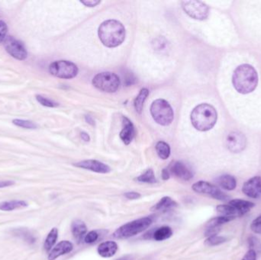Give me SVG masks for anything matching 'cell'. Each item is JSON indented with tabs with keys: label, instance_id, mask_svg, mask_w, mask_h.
<instances>
[{
	"label": "cell",
	"instance_id": "obj_28",
	"mask_svg": "<svg viewBox=\"0 0 261 260\" xmlns=\"http://www.w3.org/2000/svg\"><path fill=\"white\" fill-rule=\"evenodd\" d=\"M135 180L140 183H151V184L156 183L158 182L152 169H148L143 174H141V176L137 177Z\"/></svg>",
	"mask_w": 261,
	"mask_h": 260
},
{
	"label": "cell",
	"instance_id": "obj_37",
	"mask_svg": "<svg viewBox=\"0 0 261 260\" xmlns=\"http://www.w3.org/2000/svg\"><path fill=\"white\" fill-rule=\"evenodd\" d=\"M136 77L132 72H127L126 76L125 77V83L126 86H132L136 82Z\"/></svg>",
	"mask_w": 261,
	"mask_h": 260
},
{
	"label": "cell",
	"instance_id": "obj_19",
	"mask_svg": "<svg viewBox=\"0 0 261 260\" xmlns=\"http://www.w3.org/2000/svg\"><path fill=\"white\" fill-rule=\"evenodd\" d=\"M228 204L232 205L238 213V216L245 215L252 207H255V204L251 201H245L242 199H234L229 201Z\"/></svg>",
	"mask_w": 261,
	"mask_h": 260
},
{
	"label": "cell",
	"instance_id": "obj_34",
	"mask_svg": "<svg viewBox=\"0 0 261 260\" xmlns=\"http://www.w3.org/2000/svg\"><path fill=\"white\" fill-rule=\"evenodd\" d=\"M99 234L97 231H89L84 237V241H85L86 244H93L99 239Z\"/></svg>",
	"mask_w": 261,
	"mask_h": 260
},
{
	"label": "cell",
	"instance_id": "obj_23",
	"mask_svg": "<svg viewBox=\"0 0 261 260\" xmlns=\"http://www.w3.org/2000/svg\"><path fill=\"white\" fill-rule=\"evenodd\" d=\"M27 206H28V203L25 201L13 200V201H2L0 202V211H12L14 210L26 207Z\"/></svg>",
	"mask_w": 261,
	"mask_h": 260
},
{
	"label": "cell",
	"instance_id": "obj_32",
	"mask_svg": "<svg viewBox=\"0 0 261 260\" xmlns=\"http://www.w3.org/2000/svg\"><path fill=\"white\" fill-rule=\"evenodd\" d=\"M248 245H249L250 250L255 251L257 254H261V242L259 239L255 237H249Z\"/></svg>",
	"mask_w": 261,
	"mask_h": 260
},
{
	"label": "cell",
	"instance_id": "obj_3",
	"mask_svg": "<svg viewBox=\"0 0 261 260\" xmlns=\"http://www.w3.org/2000/svg\"><path fill=\"white\" fill-rule=\"evenodd\" d=\"M190 119L192 126L196 130L207 131L215 126L218 114L213 106L202 103L192 110Z\"/></svg>",
	"mask_w": 261,
	"mask_h": 260
},
{
	"label": "cell",
	"instance_id": "obj_17",
	"mask_svg": "<svg viewBox=\"0 0 261 260\" xmlns=\"http://www.w3.org/2000/svg\"><path fill=\"white\" fill-rule=\"evenodd\" d=\"M118 244L114 241H106L99 244L97 251L100 257L103 258H110L115 256L118 251Z\"/></svg>",
	"mask_w": 261,
	"mask_h": 260
},
{
	"label": "cell",
	"instance_id": "obj_8",
	"mask_svg": "<svg viewBox=\"0 0 261 260\" xmlns=\"http://www.w3.org/2000/svg\"><path fill=\"white\" fill-rule=\"evenodd\" d=\"M181 5L185 12L194 19L205 20L209 16V6L200 1H182Z\"/></svg>",
	"mask_w": 261,
	"mask_h": 260
},
{
	"label": "cell",
	"instance_id": "obj_42",
	"mask_svg": "<svg viewBox=\"0 0 261 260\" xmlns=\"http://www.w3.org/2000/svg\"><path fill=\"white\" fill-rule=\"evenodd\" d=\"M161 176H162L163 180H168L170 179V173L169 171H168L167 169H164V170H162V174H161Z\"/></svg>",
	"mask_w": 261,
	"mask_h": 260
},
{
	"label": "cell",
	"instance_id": "obj_6",
	"mask_svg": "<svg viewBox=\"0 0 261 260\" xmlns=\"http://www.w3.org/2000/svg\"><path fill=\"white\" fill-rule=\"evenodd\" d=\"M92 85L102 92H115L120 86V79L114 72H103L98 73L92 79Z\"/></svg>",
	"mask_w": 261,
	"mask_h": 260
},
{
	"label": "cell",
	"instance_id": "obj_38",
	"mask_svg": "<svg viewBox=\"0 0 261 260\" xmlns=\"http://www.w3.org/2000/svg\"><path fill=\"white\" fill-rule=\"evenodd\" d=\"M125 197L129 200H136L141 197V195L136 192H128L125 193Z\"/></svg>",
	"mask_w": 261,
	"mask_h": 260
},
{
	"label": "cell",
	"instance_id": "obj_21",
	"mask_svg": "<svg viewBox=\"0 0 261 260\" xmlns=\"http://www.w3.org/2000/svg\"><path fill=\"white\" fill-rule=\"evenodd\" d=\"M217 184L224 190L232 191L236 188L237 181L234 176L231 175H222L216 180Z\"/></svg>",
	"mask_w": 261,
	"mask_h": 260
},
{
	"label": "cell",
	"instance_id": "obj_33",
	"mask_svg": "<svg viewBox=\"0 0 261 260\" xmlns=\"http://www.w3.org/2000/svg\"><path fill=\"white\" fill-rule=\"evenodd\" d=\"M36 99L41 105L45 106V107L55 108L58 106V102H54V101L48 99L45 96H41V95H37Z\"/></svg>",
	"mask_w": 261,
	"mask_h": 260
},
{
	"label": "cell",
	"instance_id": "obj_35",
	"mask_svg": "<svg viewBox=\"0 0 261 260\" xmlns=\"http://www.w3.org/2000/svg\"><path fill=\"white\" fill-rule=\"evenodd\" d=\"M8 27L6 23L2 20H0V44L2 43L6 38Z\"/></svg>",
	"mask_w": 261,
	"mask_h": 260
},
{
	"label": "cell",
	"instance_id": "obj_14",
	"mask_svg": "<svg viewBox=\"0 0 261 260\" xmlns=\"http://www.w3.org/2000/svg\"><path fill=\"white\" fill-rule=\"evenodd\" d=\"M170 171L177 178L185 181H189L193 178V173L190 169L188 168L186 164L180 161H176L171 164Z\"/></svg>",
	"mask_w": 261,
	"mask_h": 260
},
{
	"label": "cell",
	"instance_id": "obj_16",
	"mask_svg": "<svg viewBox=\"0 0 261 260\" xmlns=\"http://www.w3.org/2000/svg\"><path fill=\"white\" fill-rule=\"evenodd\" d=\"M123 129L120 132V137L125 144L128 145L133 140L135 135V129L132 122L128 118L122 117Z\"/></svg>",
	"mask_w": 261,
	"mask_h": 260
},
{
	"label": "cell",
	"instance_id": "obj_27",
	"mask_svg": "<svg viewBox=\"0 0 261 260\" xmlns=\"http://www.w3.org/2000/svg\"><path fill=\"white\" fill-rule=\"evenodd\" d=\"M157 153L158 157L162 160H167L171 156V147L169 144L165 141H159L157 143L156 147Z\"/></svg>",
	"mask_w": 261,
	"mask_h": 260
},
{
	"label": "cell",
	"instance_id": "obj_15",
	"mask_svg": "<svg viewBox=\"0 0 261 260\" xmlns=\"http://www.w3.org/2000/svg\"><path fill=\"white\" fill-rule=\"evenodd\" d=\"M73 249H74V245L72 243L68 241H61L50 251L48 260H56L61 256L69 254L73 251Z\"/></svg>",
	"mask_w": 261,
	"mask_h": 260
},
{
	"label": "cell",
	"instance_id": "obj_31",
	"mask_svg": "<svg viewBox=\"0 0 261 260\" xmlns=\"http://www.w3.org/2000/svg\"><path fill=\"white\" fill-rule=\"evenodd\" d=\"M226 241V238L222 236L214 235L208 237L205 241V245L207 247H215L220 245Z\"/></svg>",
	"mask_w": 261,
	"mask_h": 260
},
{
	"label": "cell",
	"instance_id": "obj_2",
	"mask_svg": "<svg viewBox=\"0 0 261 260\" xmlns=\"http://www.w3.org/2000/svg\"><path fill=\"white\" fill-rule=\"evenodd\" d=\"M101 42L107 48H116L125 41V28L117 20H107L102 22L98 30Z\"/></svg>",
	"mask_w": 261,
	"mask_h": 260
},
{
	"label": "cell",
	"instance_id": "obj_39",
	"mask_svg": "<svg viewBox=\"0 0 261 260\" xmlns=\"http://www.w3.org/2000/svg\"><path fill=\"white\" fill-rule=\"evenodd\" d=\"M81 3L85 5L87 7H95L100 3L99 0H83L81 1Z\"/></svg>",
	"mask_w": 261,
	"mask_h": 260
},
{
	"label": "cell",
	"instance_id": "obj_29",
	"mask_svg": "<svg viewBox=\"0 0 261 260\" xmlns=\"http://www.w3.org/2000/svg\"><path fill=\"white\" fill-rule=\"evenodd\" d=\"M232 220H234L233 217H227V216L215 217L208 223L206 228H220L221 225L229 222Z\"/></svg>",
	"mask_w": 261,
	"mask_h": 260
},
{
	"label": "cell",
	"instance_id": "obj_24",
	"mask_svg": "<svg viewBox=\"0 0 261 260\" xmlns=\"http://www.w3.org/2000/svg\"><path fill=\"white\" fill-rule=\"evenodd\" d=\"M174 232H173L171 227H168V226H163V227L157 229L152 236H153V239L155 241H164L171 238Z\"/></svg>",
	"mask_w": 261,
	"mask_h": 260
},
{
	"label": "cell",
	"instance_id": "obj_25",
	"mask_svg": "<svg viewBox=\"0 0 261 260\" xmlns=\"http://www.w3.org/2000/svg\"><path fill=\"white\" fill-rule=\"evenodd\" d=\"M58 238V230L56 227L51 229L49 234L47 236L45 239V244H44V248H45L46 252H50L53 249L54 244H56L57 240Z\"/></svg>",
	"mask_w": 261,
	"mask_h": 260
},
{
	"label": "cell",
	"instance_id": "obj_22",
	"mask_svg": "<svg viewBox=\"0 0 261 260\" xmlns=\"http://www.w3.org/2000/svg\"><path fill=\"white\" fill-rule=\"evenodd\" d=\"M176 206H177V203L176 201H174L169 196H165L156 204L151 207V210L152 211H168Z\"/></svg>",
	"mask_w": 261,
	"mask_h": 260
},
{
	"label": "cell",
	"instance_id": "obj_20",
	"mask_svg": "<svg viewBox=\"0 0 261 260\" xmlns=\"http://www.w3.org/2000/svg\"><path fill=\"white\" fill-rule=\"evenodd\" d=\"M71 231L76 241L80 243L87 235V227L85 223L81 220H75L71 225Z\"/></svg>",
	"mask_w": 261,
	"mask_h": 260
},
{
	"label": "cell",
	"instance_id": "obj_12",
	"mask_svg": "<svg viewBox=\"0 0 261 260\" xmlns=\"http://www.w3.org/2000/svg\"><path fill=\"white\" fill-rule=\"evenodd\" d=\"M242 192L252 198H261V177L255 176L244 184Z\"/></svg>",
	"mask_w": 261,
	"mask_h": 260
},
{
	"label": "cell",
	"instance_id": "obj_9",
	"mask_svg": "<svg viewBox=\"0 0 261 260\" xmlns=\"http://www.w3.org/2000/svg\"><path fill=\"white\" fill-rule=\"evenodd\" d=\"M192 189L195 193L208 195L215 199L223 201H227L228 199V196L226 194L222 193L217 186H213L208 182L199 181L197 183H194L192 185Z\"/></svg>",
	"mask_w": 261,
	"mask_h": 260
},
{
	"label": "cell",
	"instance_id": "obj_45",
	"mask_svg": "<svg viewBox=\"0 0 261 260\" xmlns=\"http://www.w3.org/2000/svg\"><path fill=\"white\" fill-rule=\"evenodd\" d=\"M116 260H132V257H131V256H125V257H122V258Z\"/></svg>",
	"mask_w": 261,
	"mask_h": 260
},
{
	"label": "cell",
	"instance_id": "obj_43",
	"mask_svg": "<svg viewBox=\"0 0 261 260\" xmlns=\"http://www.w3.org/2000/svg\"><path fill=\"white\" fill-rule=\"evenodd\" d=\"M81 137H82L83 140L86 142H89L90 140V137H89V134L86 133V132H82L81 133Z\"/></svg>",
	"mask_w": 261,
	"mask_h": 260
},
{
	"label": "cell",
	"instance_id": "obj_11",
	"mask_svg": "<svg viewBox=\"0 0 261 260\" xmlns=\"http://www.w3.org/2000/svg\"><path fill=\"white\" fill-rule=\"evenodd\" d=\"M247 139L240 131H232L226 138V146L232 153H241L246 147Z\"/></svg>",
	"mask_w": 261,
	"mask_h": 260
},
{
	"label": "cell",
	"instance_id": "obj_30",
	"mask_svg": "<svg viewBox=\"0 0 261 260\" xmlns=\"http://www.w3.org/2000/svg\"><path fill=\"white\" fill-rule=\"evenodd\" d=\"M12 123L17 127L22 128L25 129H30V130H34L38 128L36 124L28 120H23V119H14L12 121Z\"/></svg>",
	"mask_w": 261,
	"mask_h": 260
},
{
	"label": "cell",
	"instance_id": "obj_36",
	"mask_svg": "<svg viewBox=\"0 0 261 260\" xmlns=\"http://www.w3.org/2000/svg\"><path fill=\"white\" fill-rule=\"evenodd\" d=\"M251 229L255 234H261V215L254 220L251 225Z\"/></svg>",
	"mask_w": 261,
	"mask_h": 260
},
{
	"label": "cell",
	"instance_id": "obj_41",
	"mask_svg": "<svg viewBox=\"0 0 261 260\" xmlns=\"http://www.w3.org/2000/svg\"><path fill=\"white\" fill-rule=\"evenodd\" d=\"M12 185H14V182L9 181V180H7V181H1L0 182V189L8 187V186H12Z\"/></svg>",
	"mask_w": 261,
	"mask_h": 260
},
{
	"label": "cell",
	"instance_id": "obj_7",
	"mask_svg": "<svg viewBox=\"0 0 261 260\" xmlns=\"http://www.w3.org/2000/svg\"><path fill=\"white\" fill-rule=\"evenodd\" d=\"M78 66L71 61H54L49 66L50 73L61 79H73L78 76Z\"/></svg>",
	"mask_w": 261,
	"mask_h": 260
},
{
	"label": "cell",
	"instance_id": "obj_4",
	"mask_svg": "<svg viewBox=\"0 0 261 260\" xmlns=\"http://www.w3.org/2000/svg\"><path fill=\"white\" fill-rule=\"evenodd\" d=\"M151 217H145L127 223L118 227L112 236L116 239H128L143 232L152 224Z\"/></svg>",
	"mask_w": 261,
	"mask_h": 260
},
{
	"label": "cell",
	"instance_id": "obj_1",
	"mask_svg": "<svg viewBox=\"0 0 261 260\" xmlns=\"http://www.w3.org/2000/svg\"><path fill=\"white\" fill-rule=\"evenodd\" d=\"M232 83L239 93H251L258 86V75L256 69L250 65L238 66L234 71Z\"/></svg>",
	"mask_w": 261,
	"mask_h": 260
},
{
	"label": "cell",
	"instance_id": "obj_13",
	"mask_svg": "<svg viewBox=\"0 0 261 260\" xmlns=\"http://www.w3.org/2000/svg\"><path fill=\"white\" fill-rule=\"evenodd\" d=\"M74 165L77 167H79V168L90 170V171L94 172V173L105 174V173H110L111 172V168L108 165L105 164L102 162L98 161V160H83V161L74 163Z\"/></svg>",
	"mask_w": 261,
	"mask_h": 260
},
{
	"label": "cell",
	"instance_id": "obj_44",
	"mask_svg": "<svg viewBox=\"0 0 261 260\" xmlns=\"http://www.w3.org/2000/svg\"><path fill=\"white\" fill-rule=\"evenodd\" d=\"M86 120H87V123L90 124L91 126H94V125H95V122H94L93 119H92L91 116H86Z\"/></svg>",
	"mask_w": 261,
	"mask_h": 260
},
{
	"label": "cell",
	"instance_id": "obj_10",
	"mask_svg": "<svg viewBox=\"0 0 261 260\" xmlns=\"http://www.w3.org/2000/svg\"><path fill=\"white\" fill-rule=\"evenodd\" d=\"M4 46L7 53L18 61H24L28 57V52L23 44L14 37H6Z\"/></svg>",
	"mask_w": 261,
	"mask_h": 260
},
{
	"label": "cell",
	"instance_id": "obj_26",
	"mask_svg": "<svg viewBox=\"0 0 261 260\" xmlns=\"http://www.w3.org/2000/svg\"><path fill=\"white\" fill-rule=\"evenodd\" d=\"M148 95H149V90L146 88H144L140 91L139 94L135 99L134 105H135V110L138 114H141L143 110L144 103H145Z\"/></svg>",
	"mask_w": 261,
	"mask_h": 260
},
{
	"label": "cell",
	"instance_id": "obj_40",
	"mask_svg": "<svg viewBox=\"0 0 261 260\" xmlns=\"http://www.w3.org/2000/svg\"><path fill=\"white\" fill-rule=\"evenodd\" d=\"M257 256H258V254L255 251L249 250L248 253L245 254L242 260H257Z\"/></svg>",
	"mask_w": 261,
	"mask_h": 260
},
{
	"label": "cell",
	"instance_id": "obj_5",
	"mask_svg": "<svg viewBox=\"0 0 261 260\" xmlns=\"http://www.w3.org/2000/svg\"><path fill=\"white\" fill-rule=\"evenodd\" d=\"M151 114L154 120L160 126H170L174 121V110L169 102L165 99H157L151 104Z\"/></svg>",
	"mask_w": 261,
	"mask_h": 260
},
{
	"label": "cell",
	"instance_id": "obj_18",
	"mask_svg": "<svg viewBox=\"0 0 261 260\" xmlns=\"http://www.w3.org/2000/svg\"><path fill=\"white\" fill-rule=\"evenodd\" d=\"M12 234V235L21 239L29 245H32L36 243L37 237H35V234L32 231H30L29 229L25 228V227L13 229Z\"/></svg>",
	"mask_w": 261,
	"mask_h": 260
}]
</instances>
